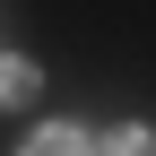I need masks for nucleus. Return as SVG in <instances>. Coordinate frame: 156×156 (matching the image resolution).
Masks as SVG:
<instances>
[{
    "instance_id": "1",
    "label": "nucleus",
    "mask_w": 156,
    "mask_h": 156,
    "mask_svg": "<svg viewBox=\"0 0 156 156\" xmlns=\"http://www.w3.org/2000/svg\"><path fill=\"white\" fill-rule=\"evenodd\" d=\"M35 95H44V78H35V61L0 52V104H35Z\"/></svg>"
},
{
    "instance_id": "2",
    "label": "nucleus",
    "mask_w": 156,
    "mask_h": 156,
    "mask_svg": "<svg viewBox=\"0 0 156 156\" xmlns=\"http://www.w3.org/2000/svg\"><path fill=\"white\" fill-rule=\"evenodd\" d=\"M26 156H95V147H87V130L52 122V130H35V147H26Z\"/></svg>"
},
{
    "instance_id": "3",
    "label": "nucleus",
    "mask_w": 156,
    "mask_h": 156,
    "mask_svg": "<svg viewBox=\"0 0 156 156\" xmlns=\"http://www.w3.org/2000/svg\"><path fill=\"white\" fill-rule=\"evenodd\" d=\"M95 156H156V130H147V122H122V130H113Z\"/></svg>"
}]
</instances>
